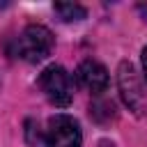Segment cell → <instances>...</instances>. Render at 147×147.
I'll use <instances>...</instances> for the list:
<instances>
[{"instance_id":"obj_1","label":"cell","mask_w":147,"mask_h":147,"mask_svg":"<svg viewBox=\"0 0 147 147\" xmlns=\"http://www.w3.org/2000/svg\"><path fill=\"white\" fill-rule=\"evenodd\" d=\"M53 32L46 28V25H39V23H30L21 30V34L14 39V57H21L25 62H41L51 55L53 51Z\"/></svg>"},{"instance_id":"obj_2","label":"cell","mask_w":147,"mask_h":147,"mask_svg":"<svg viewBox=\"0 0 147 147\" xmlns=\"http://www.w3.org/2000/svg\"><path fill=\"white\" fill-rule=\"evenodd\" d=\"M39 87L46 94V99L53 106L67 108L74 99V85H71V76L60 67V64H48L41 74H39Z\"/></svg>"},{"instance_id":"obj_3","label":"cell","mask_w":147,"mask_h":147,"mask_svg":"<svg viewBox=\"0 0 147 147\" xmlns=\"http://www.w3.org/2000/svg\"><path fill=\"white\" fill-rule=\"evenodd\" d=\"M80 142H83V131L71 115L60 113L48 119V126L44 131L46 147H80Z\"/></svg>"},{"instance_id":"obj_4","label":"cell","mask_w":147,"mask_h":147,"mask_svg":"<svg viewBox=\"0 0 147 147\" xmlns=\"http://www.w3.org/2000/svg\"><path fill=\"white\" fill-rule=\"evenodd\" d=\"M117 85H119L122 99L129 106V110H133L136 115H142V110H145V92H142V83H140V78L136 74V67L131 62H122L119 64Z\"/></svg>"},{"instance_id":"obj_5","label":"cell","mask_w":147,"mask_h":147,"mask_svg":"<svg viewBox=\"0 0 147 147\" xmlns=\"http://www.w3.org/2000/svg\"><path fill=\"white\" fill-rule=\"evenodd\" d=\"M76 80H78L80 87L90 90L92 94H101V92H106V87H108V71H106V67H103L101 62H96V60H85V62H80L78 69H76Z\"/></svg>"},{"instance_id":"obj_6","label":"cell","mask_w":147,"mask_h":147,"mask_svg":"<svg viewBox=\"0 0 147 147\" xmlns=\"http://www.w3.org/2000/svg\"><path fill=\"white\" fill-rule=\"evenodd\" d=\"M53 9H55V14L62 18V21H80V18H85V14H87V9L83 7V5H78V2H55L53 5Z\"/></svg>"},{"instance_id":"obj_7","label":"cell","mask_w":147,"mask_h":147,"mask_svg":"<svg viewBox=\"0 0 147 147\" xmlns=\"http://www.w3.org/2000/svg\"><path fill=\"white\" fill-rule=\"evenodd\" d=\"M142 71H145V78H147V46L142 48Z\"/></svg>"}]
</instances>
